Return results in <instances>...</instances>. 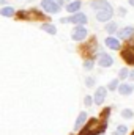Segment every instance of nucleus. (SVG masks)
I'll list each match as a JSON object with an SVG mask.
<instances>
[{
  "label": "nucleus",
  "mask_w": 134,
  "mask_h": 135,
  "mask_svg": "<svg viewBox=\"0 0 134 135\" xmlns=\"http://www.w3.org/2000/svg\"><path fill=\"white\" fill-rule=\"evenodd\" d=\"M0 5H3V6H6V0H0Z\"/></svg>",
  "instance_id": "obj_28"
},
{
  "label": "nucleus",
  "mask_w": 134,
  "mask_h": 135,
  "mask_svg": "<svg viewBox=\"0 0 134 135\" xmlns=\"http://www.w3.org/2000/svg\"><path fill=\"white\" fill-rule=\"evenodd\" d=\"M134 116V112L131 108H125V110H122V118H125V119H131Z\"/></svg>",
  "instance_id": "obj_18"
},
{
  "label": "nucleus",
  "mask_w": 134,
  "mask_h": 135,
  "mask_svg": "<svg viewBox=\"0 0 134 135\" xmlns=\"http://www.w3.org/2000/svg\"><path fill=\"white\" fill-rule=\"evenodd\" d=\"M0 14H2L3 17H13V16L16 14V9H14L13 6L6 5V6H2V8H0Z\"/></svg>",
  "instance_id": "obj_15"
},
{
  "label": "nucleus",
  "mask_w": 134,
  "mask_h": 135,
  "mask_svg": "<svg viewBox=\"0 0 134 135\" xmlns=\"http://www.w3.org/2000/svg\"><path fill=\"white\" fill-rule=\"evenodd\" d=\"M87 36H88V30H87L85 25H74V27H73V30H71V38H73V41L82 42L84 39H87Z\"/></svg>",
  "instance_id": "obj_4"
},
{
  "label": "nucleus",
  "mask_w": 134,
  "mask_h": 135,
  "mask_svg": "<svg viewBox=\"0 0 134 135\" xmlns=\"http://www.w3.org/2000/svg\"><path fill=\"white\" fill-rule=\"evenodd\" d=\"M117 11H118V14H120V16H122V17H123V16H126V9H125V8H123V6H120V8H118V9H117Z\"/></svg>",
  "instance_id": "obj_24"
},
{
  "label": "nucleus",
  "mask_w": 134,
  "mask_h": 135,
  "mask_svg": "<svg viewBox=\"0 0 134 135\" xmlns=\"http://www.w3.org/2000/svg\"><path fill=\"white\" fill-rule=\"evenodd\" d=\"M104 30L109 33V36H112V35L117 33V30H118V24H117L115 21H109V22L104 24Z\"/></svg>",
  "instance_id": "obj_12"
},
{
  "label": "nucleus",
  "mask_w": 134,
  "mask_h": 135,
  "mask_svg": "<svg viewBox=\"0 0 134 135\" xmlns=\"http://www.w3.org/2000/svg\"><path fill=\"white\" fill-rule=\"evenodd\" d=\"M117 38H118L120 41H126V42L131 41L134 38V27L133 25H126V27L117 30Z\"/></svg>",
  "instance_id": "obj_6"
},
{
  "label": "nucleus",
  "mask_w": 134,
  "mask_h": 135,
  "mask_svg": "<svg viewBox=\"0 0 134 135\" xmlns=\"http://www.w3.org/2000/svg\"><path fill=\"white\" fill-rule=\"evenodd\" d=\"M39 8L46 13V14H57L60 13L62 6L55 2V0H41L39 2Z\"/></svg>",
  "instance_id": "obj_3"
},
{
  "label": "nucleus",
  "mask_w": 134,
  "mask_h": 135,
  "mask_svg": "<svg viewBox=\"0 0 134 135\" xmlns=\"http://www.w3.org/2000/svg\"><path fill=\"white\" fill-rule=\"evenodd\" d=\"M104 44H106V47L110 49V50H120V49H122V41H120L118 38H115V35L107 36V38L104 39Z\"/></svg>",
  "instance_id": "obj_7"
},
{
  "label": "nucleus",
  "mask_w": 134,
  "mask_h": 135,
  "mask_svg": "<svg viewBox=\"0 0 134 135\" xmlns=\"http://www.w3.org/2000/svg\"><path fill=\"white\" fill-rule=\"evenodd\" d=\"M81 8H82V2L81 0H71V2H68L65 5V11L69 13V14H74V13L81 11Z\"/></svg>",
  "instance_id": "obj_10"
},
{
  "label": "nucleus",
  "mask_w": 134,
  "mask_h": 135,
  "mask_svg": "<svg viewBox=\"0 0 134 135\" xmlns=\"http://www.w3.org/2000/svg\"><path fill=\"white\" fill-rule=\"evenodd\" d=\"M106 123L101 119H90V123L84 127V131L81 132V135H96L100 134L101 131H104Z\"/></svg>",
  "instance_id": "obj_1"
},
{
  "label": "nucleus",
  "mask_w": 134,
  "mask_h": 135,
  "mask_svg": "<svg viewBox=\"0 0 134 135\" xmlns=\"http://www.w3.org/2000/svg\"><path fill=\"white\" fill-rule=\"evenodd\" d=\"M98 135H104V134H98Z\"/></svg>",
  "instance_id": "obj_30"
},
{
  "label": "nucleus",
  "mask_w": 134,
  "mask_h": 135,
  "mask_svg": "<svg viewBox=\"0 0 134 135\" xmlns=\"http://www.w3.org/2000/svg\"><path fill=\"white\" fill-rule=\"evenodd\" d=\"M41 30H44L47 35H57V27L54 25V24H51V22H43L41 24Z\"/></svg>",
  "instance_id": "obj_13"
},
{
  "label": "nucleus",
  "mask_w": 134,
  "mask_h": 135,
  "mask_svg": "<svg viewBox=\"0 0 134 135\" xmlns=\"http://www.w3.org/2000/svg\"><path fill=\"white\" fill-rule=\"evenodd\" d=\"M85 85H87L88 88L95 86V79H93V77H87V79H85Z\"/></svg>",
  "instance_id": "obj_22"
},
{
  "label": "nucleus",
  "mask_w": 134,
  "mask_h": 135,
  "mask_svg": "<svg viewBox=\"0 0 134 135\" xmlns=\"http://www.w3.org/2000/svg\"><path fill=\"white\" fill-rule=\"evenodd\" d=\"M133 135H134V134H133Z\"/></svg>",
  "instance_id": "obj_31"
},
{
  "label": "nucleus",
  "mask_w": 134,
  "mask_h": 135,
  "mask_svg": "<svg viewBox=\"0 0 134 135\" xmlns=\"http://www.w3.org/2000/svg\"><path fill=\"white\" fill-rule=\"evenodd\" d=\"M118 85H120V79H114V80L109 82V85L106 88H107V91H115L118 88Z\"/></svg>",
  "instance_id": "obj_17"
},
{
  "label": "nucleus",
  "mask_w": 134,
  "mask_h": 135,
  "mask_svg": "<svg viewBox=\"0 0 134 135\" xmlns=\"http://www.w3.org/2000/svg\"><path fill=\"white\" fill-rule=\"evenodd\" d=\"M55 2H57V3H59V5H60L62 8H63V6L66 5V3H65V0H55Z\"/></svg>",
  "instance_id": "obj_26"
},
{
  "label": "nucleus",
  "mask_w": 134,
  "mask_h": 135,
  "mask_svg": "<svg viewBox=\"0 0 134 135\" xmlns=\"http://www.w3.org/2000/svg\"><path fill=\"white\" fill-rule=\"evenodd\" d=\"M85 121H87V113H85V112H81L79 116H77V119H76V123H74V131H79V129L84 126Z\"/></svg>",
  "instance_id": "obj_14"
},
{
  "label": "nucleus",
  "mask_w": 134,
  "mask_h": 135,
  "mask_svg": "<svg viewBox=\"0 0 134 135\" xmlns=\"http://www.w3.org/2000/svg\"><path fill=\"white\" fill-rule=\"evenodd\" d=\"M98 65L101 68H110L114 65V58L109 55V54H98Z\"/></svg>",
  "instance_id": "obj_9"
},
{
  "label": "nucleus",
  "mask_w": 134,
  "mask_h": 135,
  "mask_svg": "<svg viewBox=\"0 0 134 135\" xmlns=\"http://www.w3.org/2000/svg\"><path fill=\"white\" fill-rule=\"evenodd\" d=\"M128 74H129L128 68H122V69L118 71V79H120V80H126V79H128Z\"/></svg>",
  "instance_id": "obj_19"
},
{
  "label": "nucleus",
  "mask_w": 134,
  "mask_h": 135,
  "mask_svg": "<svg viewBox=\"0 0 134 135\" xmlns=\"http://www.w3.org/2000/svg\"><path fill=\"white\" fill-rule=\"evenodd\" d=\"M117 91H118L122 96H129V94L134 91V85H133V83H128V82L120 83V85H118V88H117Z\"/></svg>",
  "instance_id": "obj_11"
},
{
  "label": "nucleus",
  "mask_w": 134,
  "mask_h": 135,
  "mask_svg": "<svg viewBox=\"0 0 134 135\" xmlns=\"http://www.w3.org/2000/svg\"><path fill=\"white\" fill-rule=\"evenodd\" d=\"M128 3H129L131 6H134V0H128Z\"/></svg>",
  "instance_id": "obj_29"
},
{
  "label": "nucleus",
  "mask_w": 134,
  "mask_h": 135,
  "mask_svg": "<svg viewBox=\"0 0 134 135\" xmlns=\"http://www.w3.org/2000/svg\"><path fill=\"white\" fill-rule=\"evenodd\" d=\"M106 96H107V88H106V86H98L93 101H95L96 105H102V102L106 101Z\"/></svg>",
  "instance_id": "obj_8"
},
{
  "label": "nucleus",
  "mask_w": 134,
  "mask_h": 135,
  "mask_svg": "<svg viewBox=\"0 0 134 135\" xmlns=\"http://www.w3.org/2000/svg\"><path fill=\"white\" fill-rule=\"evenodd\" d=\"M126 80H134V71H129V74H128V79Z\"/></svg>",
  "instance_id": "obj_25"
},
{
  "label": "nucleus",
  "mask_w": 134,
  "mask_h": 135,
  "mask_svg": "<svg viewBox=\"0 0 134 135\" xmlns=\"http://www.w3.org/2000/svg\"><path fill=\"white\" fill-rule=\"evenodd\" d=\"M60 22H62V24H68V17H62Z\"/></svg>",
  "instance_id": "obj_27"
},
{
  "label": "nucleus",
  "mask_w": 134,
  "mask_h": 135,
  "mask_svg": "<svg viewBox=\"0 0 134 135\" xmlns=\"http://www.w3.org/2000/svg\"><path fill=\"white\" fill-rule=\"evenodd\" d=\"M84 104H85V105H92V104H93V98L85 96V98H84Z\"/></svg>",
  "instance_id": "obj_23"
},
{
  "label": "nucleus",
  "mask_w": 134,
  "mask_h": 135,
  "mask_svg": "<svg viewBox=\"0 0 134 135\" xmlns=\"http://www.w3.org/2000/svg\"><path fill=\"white\" fill-rule=\"evenodd\" d=\"M87 22H88V17L82 11H77V13L68 16V24H73V25H87Z\"/></svg>",
  "instance_id": "obj_5"
},
{
  "label": "nucleus",
  "mask_w": 134,
  "mask_h": 135,
  "mask_svg": "<svg viewBox=\"0 0 134 135\" xmlns=\"http://www.w3.org/2000/svg\"><path fill=\"white\" fill-rule=\"evenodd\" d=\"M126 132H128V127L122 124V126H118V127L114 131V134H112V135H125Z\"/></svg>",
  "instance_id": "obj_20"
},
{
  "label": "nucleus",
  "mask_w": 134,
  "mask_h": 135,
  "mask_svg": "<svg viewBox=\"0 0 134 135\" xmlns=\"http://www.w3.org/2000/svg\"><path fill=\"white\" fill-rule=\"evenodd\" d=\"M93 65H95V60L93 58H87L84 61V69L85 71H90V69H93Z\"/></svg>",
  "instance_id": "obj_21"
},
{
  "label": "nucleus",
  "mask_w": 134,
  "mask_h": 135,
  "mask_svg": "<svg viewBox=\"0 0 134 135\" xmlns=\"http://www.w3.org/2000/svg\"><path fill=\"white\" fill-rule=\"evenodd\" d=\"M107 5H110L107 0H93V2L90 3V8L95 9V11H98V9H102V8L107 6Z\"/></svg>",
  "instance_id": "obj_16"
},
{
  "label": "nucleus",
  "mask_w": 134,
  "mask_h": 135,
  "mask_svg": "<svg viewBox=\"0 0 134 135\" xmlns=\"http://www.w3.org/2000/svg\"><path fill=\"white\" fill-rule=\"evenodd\" d=\"M95 17H96L98 22H102V24L112 21V17H114V6H112V5H107V6H104L102 9L95 11Z\"/></svg>",
  "instance_id": "obj_2"
}]
</instances>
